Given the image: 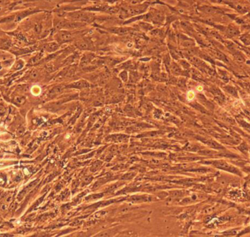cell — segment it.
<instances>
[{"label":"cell","mask_w":250,"mask_h":237,"mask_svg":"<svg viewBox=\"0 0 250 237\" xmlns=\"http://www.w3.org/2000/svg\"><path fill=\"white\" fill-rule=\"evenodd\" d=\"M25 101H26L25 98L23 97H15V99H14L15 103L17 104H20V105L24 104V102H25Z\"/></svg>","instance_id":"obj_1"},{"label":"cell","mask_w":250,"mask_h":237,"mask_svg":"<svg viewBox=\"0 0 250 237\" xmlns=\"http://www.w3.org/2000/svg\"><path fill=\"white\" fill-rule=\"evenodd\" d=\"M195 97V92L193 91H188L187 94V99L188 101H193Z\"/></svg>","instance_id":"obj_2"},{"label":"cell","mask_w":250,"mask_h":237,"mask_svg":"<svg viewBox=\"0 0 250 237\" xmlns=\"http://www.w3.org/2000/svg\"><path fill=\"white\" fill-rule=\"evenodd\" d=\"M31 92L33 93V94L38 95V94L41 92L40 88H39L38 86H34V87H33L32 89H31Z\"/></svg>","instance_id":"obj_3"},{"label":"cell","mask_w":250,"mask_h":237,"mask_svg":"<svg viewBox=\"0 0 250 237\" xmlns=\"http://www.w3.org/2000/svg\"><path fill=\"white\" fill-rule=\"evenodd\" d=\"M37 76H38V73L37 71H33V72H31V74H30V78L35 79V78H37Z\"/></svg>","instance_id":"obj_4"},{"label":"cell","mask_w":250,"mask_h":237,"mask_svg":"<svg viewBox=\"0 0 250 237\" xmlns=\"http://www.w3.org/2000/svg\"><path fill=\"white\" fill-rule=\"evenodd\" d=\"M24 131H25V129H24V128L20 127V128H19V129H18L17 134H19V135H21V134H23V133H24Z\"/></svg>","instance_id":"obj_5"},{"label":"cell","mask_w":250,"mask_h":237,"mask_svg":"<svg viewBox=\"0 0 250 237\" xmlns=\"http://www.w3.org/2000/svg\"><path fill=\"white\" fill-rule=\"evenodd\" d=\"M23 66H24V63H23L21 61H20L19 62H18L17 64H16V69H21V68Z\"/></svg>","instance_id":"obj_6"},{"label":"cell","mask_w":250,"mask_h":237,"mask_svg":"<svg viewBox=\"0 0 250 237\" xmlns=\"http://www.w3.org/2000/svg\"><path fill=\"white\" fill-rule=\"evenodd\" d=\"M5 113V108L3 106L0 105V115H4Z\"/></svg>","instance_id":"obj_7"},{"label":"cell","mask_w":250,"mask_h":237,"mask_svg":"<svg viewBox=\"0 0 250 237\" xmlns=\"http://www.w3.org/2000/svg\"><path fill=\"white\" fill-rule=\"evenodd\" d=\"M197 89H198V91H202V90H203V88H202L201 86H199V87L197 88Z\"/></svg>","instance_id":"obj_8"},{"label":"cell","mask_w":250,"mask_h":237,"mask_svg":"<svg viewBox=\"0 0 250 237\" xmlns=\"http://www.w3.org/2000/svg\"><path fill=\"white\" fill-rule=\"evenodd\" d=\"M4 2V0H0V4H2Z\"/></svg>","instance_id":"obj_9"}]
</instances>
